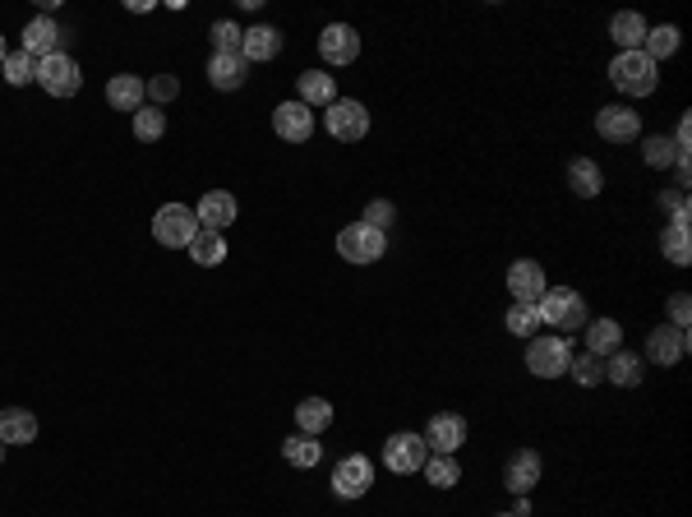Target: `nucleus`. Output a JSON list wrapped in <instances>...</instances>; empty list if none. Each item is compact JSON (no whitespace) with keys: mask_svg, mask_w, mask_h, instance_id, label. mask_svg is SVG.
I'll list each match as a JSON object with an SVG mask.
<instances>
[{"mask_svg":"<svg viewBox=\"0 0 692 517\" xmlns=\"http://www.w3.org/2000/svg\"><path fill=\"white\" fill-rule=\"evenodd\" d=\"M660 65L646 61L642 51H619L614 61H609V84L619 88L623 97H651L660 84Z\"/></svg>","mask_w":692,"mask_h":517,"instance_id":"f257e3e1","label":"nucleus"},{"mask_svg":"<svg viewBox=\"0 0 692 517\" xmlns=\"http://www.w3.org/2000/svg\"><path fill=\"white\" fill-rule=\"evenodd\" d=\"M536 314H540V324L559 328V337L563 333H582V328H586V301L577 296L573 287L545 291V296L536 301Z\"/></svg>","mask_w":692,"mask_h":517,"instance_id":"f03ea898","label":"nucleus"},{"mask_svg":"<svg viewBox=\"0 0 692 517\" xmlns=\"http://www.w3.org/2000/svg\"><path fill=\"white\" fill-rule=\"evenodd\" d=\"M568 361H573V342L559 333H540L526 342V370L536 379H559L568 374Z\"/></svg>","mask_w":692,"mask_h":517,"instance_id":"7ed1b4c3","label":"nucleus"},{"mask_svg":"<svg viewBox=\"0 0 692 517\" xmlns=\"http://www.w3.org/2000/svg\"><path fill=\"white\" fill-rule=\"evenodd\" d=\"M199 217H194V208L185 204H162L153 217V241L167 245V250H190V241L199 236Z\"/></svg>","mask_w":692,"mask_h":517,"instance_id":"20e7f679","label":"nucleus"},{"mask_svg":"<svg viewBox=\"0 0 692 517\" xmlns=\"http://www.w3.org/2000/svg\"><path fill=\"white\" fill-rule=\"evenodd\" d=\"M337 254H342L346 264H379L383 254H388V236L365 222H351V227L337 231Z\"/></svg>","mask_w":692,"mask_h":517,"instance_id":"39448f33","label":"nucleus"},{"mask_svg":"<svg viewBox=\"0 0 692 517\" xmlns=\"http://www.w3.org/2000/svg\"><path fill=\"white\" fill-rule=\"evenodd\" d=\"M374 485V462L365 453H346L333 467V494L337 499H365Z\"/></svg>","mask_w":692,"mask_h":517,"instance_id":"423d86ee","label":"nucleus"},{"mask_svg":"<svg viewBox=\"0 0 692 517\" xmlns=\"http://www.w3.org/2000/svg\"><path fill=\"white\" fill-rule=\"evenodd\" d=\"M425 457H430V448H425V439L411 430H397L383 439V462H388V471H397V476H411V471L425 467Z\"/></svg>","mask_w":692,"mask_h":517,"instance_id":"0eeeda50","label":"nucleus"},{"mask_svg":"<svg viewBox=\"0 0 692 517\" xmlns=\"http://www.w3.org/2000/svg\"><path fill=\"white\" fill-rule=\"evenodd\" d=\"M37 84L47 88L51 97H74L79 88H84V74H79L74 56L56 51V56H47V61H37Z\"/></svg>","mask_w":692,"mask_h":517,"instance_id":"6e6552de","label":"nucleus"},{"mask_svg":"<svg viewBox=\"0 0 692 517\" xmlns=\"http://www.w3.org/2000/svg\"><path fill=\"white\" fill-rule=\"evenodd\" d=\"M328 134H333L337 144H360L365 134H370V111L351 102V97H337L333 107H328Z\"/></svg>","mask_w":692,"mask_h":517,"instance_id":"1a4fd4ad","label":"nucleus"},{"mask_svg":"<svg viewBox=\"0 0 692 517\" xmlns=\"http://www.w3.org/2000/svg\"><path fill=\"white\" fill-rule=\"evenodd\" d=\"M688 356V328H674V324H660L646 333V361L651 365H679Z\"/></svg>","mask_w":692,"mask_h":517,"instance_id":"9d476101","label":"nucleus"},{"mask_svg":"<svg viewBox=\"0 0 692 517\" xmlns=\"http://www.w3.org/2000/svg\"><path fill=\"white\" fill-rule=\"evenodd\" d=\"M425 448L430 453H443V457H453L457 448L466 444V421L462 416H453V411H439V416H430V425H425Z\"/></svg>","mask_w":692,"mask_h":517,"instance_id":"9b49d317","label":"nucleus"},{"mask_svg":"<svg viewBox=\"0 0 692 517\" xmlns=\"http://www.w3.org/2000/svg\"><path fill=\"white\" fill-rule=\"evenodd\" d=\"M596 134L609 139V144H633V139H642V116L633 107H600Z\"/></svg>","mask_w":692,"mask_h":517,"instance_id":"f8f14e48","label":"nucleus"},{"mask_svg":"<svg viewBox=\"0 0 692 517\" xmlns=\"http://www.w3.org/2000/svg\"><path fill=\"white\" fill-rule=\"evenodd\" d=\"M508 291H513V305H536L549 291L545 268H540L536 259H517V264L508 268Z\"/></svg>","mask_w":692,"mask_h":517,"instance_id":"ddd939ff","label":"nucleus"},{"mask_svg":"<svg viewBox=\"0 0 692 517\" xmlns=\"http://www.w3.org/2000/svg\"><path fill=\"white\" fill-rule=\"evenodd\" d=\"M319 56L328 65H351L360 56V33L351 24H328L319 33Z\"/></svg>","mask_w":692,"mask_h":517,"instance_id":"4468645a","label":"nucleus"},{"mask_svg":"<svg viewBox=\"0 0 692 517\" xmlns=\"http://www.w3.org/2000/svg\"><path fill=\"white\" fill-rule=\"evenodd\" d=\"M245 79H250V61H245L240 51H231V56L213 51V61H208V84H213L217 93H236V88H245Z\"/></svg>","mask_w":692,"mask_h":517,"instance_id":"2eb2a0df","label":"nucleus"},{"mask_svg":"<svg viewBox=\"0 0 692 517\" xmlns=\"http://www.w3.org/2000/svg\"><path fill=\"white\" fill-rule=\"evenodd\" d=\"M236 194H227V190H208L199 199V208H194V217H199V227L203 231H227L231 222H236Z\"/></svg>","mask_w":692,"mask_h":517,"instance_id":"dca6fc26","label":"nucleus"},{"mask_svg":"<svg viewBox=\"0 0 692 517\" xmlns=\"http://www.w3.org/2000/svg\"><path fill=\"white\" fill-rule=\"evenodd\" d=\"M540 481V453L536 448H517L513 457H508V467H503V485L513 494H531Z\"/></svg>","mask_w":692,"mask_h":517,"instance_id":"f3484780","label":"nucleus"},{"mask_svg":"<svg viewBox=\"0 0 692 517\" xmlns=\"http://www.w3.org/2000/svg\"><path fill=\"white\" fill-rule=\"evenodd\" d=\"M273 130L287 139V144H305L314 134V111L300 107V102H282V107L273 111Z\"/></svg>","mask_w":692,"mask_h":517,"instance_id":"a211bd4d","label":"nucleus"},{"mask_svg":"<svg viewBox=\"0 0 692 517\" xmlns=\"http://www.w3.org/2000/svg\"><path fill=\"white\" fill-rule=\"evenodd\" d=\"M60 42H65V33H60V24L51 19V14H37L33 24L24 28V51H28V56H37V61L56 56Z\"/></svg>","mask_w":692,"mask_h":517,"instance_id":"6ab92c4d","label":"nucleus"},{"mask_svg":"<svg viewBox=\"0 0 692 517\" xmlns=\"http://www.w3.org/2000/svg\"><path fill=\"white\" fill-rule=\"evenodd\" d=\"M277 51H282V33H277L273 24H259V28H250V33H240V56L250 65L273 61Z\"/></svg>","mask_w":692,"mask_h":517,"instance_id":"aec40b11","label":"nucleus"},{"mask_svg":"<svg viewBox=\"0 0 692 517\" xmlns=\"http://www.w3.org/2000/svg\"><path fill=\"white\" fill-rule=\"evenodd\" d=\"M296 93H300V107H333L337 102V84H333V74H323V70H305L296 79Z\"/></svg>","mask_w":692,"mask_h":517,"instance_id":"412c9836","label":"nucleus"},{"mask_svg":"<svg viewBox=\"0 0 692 517\" xmlns=\"http://www.w3.org/2000/svg\"><path fill=\"white\" fill-rule=\"evenodd\" d=\"M107 102H111V111H139L148 102V93H144V79L139 74H111V84H107Z\"/></svg>","mask_w":692,"mask_h":517,"instance_id":"4be33fe9","label":"nucleus"},{"mask_svg":"<svg viewBox=\"0 0 692 517\" xmlns=\"http://www.w3.org/2000/svg\"><path fill=\"white\" fill-rule=\"evenodd\" d=\"M582 333H586V351L600 356V361H609L614 351H623V328L614 319H586Z\"/></svg>","mask_w":692,"mask_h":517,"instance_id":"5701e85b","label":"nucleus"},{"mask_svg":"<svg viewBox=\"0 0 692 517\" xmlns=\"http://www.w3.org/2000/svg\"><path fill=\"white\" fill-rule=\"evenodd\" d=\"M0 444H37V416L24 407L0 411Z\"/></svg>","mask_w":692,"mask_h":517,"instance_id":"b1692460","label":"nucleus"},{"mask_svg":"<svg viewBox=\"0 0 692 517\" xmlns=\"http://www.w3.org/2000/svg\"><path fill=\"white\" fill-rule=\"evenodd\" d=\"M568 185H573L577 199H596V194L605 190V171H600L591 157H573V162H568Z\"/></svg>","mask_w":692,"mask_h":517,"instance_id":"393cba45","label":"nucleus"},{"mask_svg":"<svg viewBox=\"0 0 692 517\" xmlns=\"http://www.w3.org/2000/svg\"><path fill=\"white\" fill-rule=\"evenodd\" d=\"M605 379L619 388H637L646 379V361L642 356H633V351H614L605 361Z\"/></svg>","mask_w":692,"mask_h":517,"instance_id":"a878e982","label":"nucleus"},{"mask_svg":"<svg viewBox=\"0 0 692 517\" xmlns=\"http://www.w3.org/2000/svg\"><path fill=\"white\" fill-rule=\"evenodd\" d=\"M660 254H665L674 268L692 264V231H688V222H669V227L660 231Z\"/></svg>","mask_w":692,"mask_h":517,"instance_id":"bb28decb","label":"nucleus"},{"mask_svg":"<svg viewBox=\"0 0 692 517\" xmlns=\"http://www.w3.org/2000/svg\"><path fill=\"white\" fill-rule=\"evenodd\" d=\"M609 37L619 42V51H642V42H646V19H642V14H633V10L614 14V19H609Z\"/></svg>","mask_w":692,"mask_h":517,"instance_id":"cd10ccee","label":"nucleus"},{"mask_svg":"<svg viewBox=\"0 0 692 517\" xmlns=\"http://www.w3.org/2000/svg\"><path fill=\"white\" fill-rule=\"evenodd\" d=\"M328 425H333V402H323V397H305V402L296 407V430L300 434H314V439H319Z\"/></svg>","mask_w":692,"mask_h":517,"instance_id":"c85d7f7f","label":"nucleus"},{"mask_svg":"<svg viewBox=\"0 0 692 517\" xmlns=\"http://www.w3.org/2000/svg\"><path fill=\"white\" fill-rule=\"evenodd\" d=\"M679 51V28L674 24H660V28H646V42H642V56L646 61H669Z\"/></svg>","mask_w":692,"mask_h":517,"instance_id":"c756f323","label":"nucleus"},{"mask_svg":"<svg viewBox=\"0 0 692 517\" xmlns=\"http://www.w3.org/2000/svg\"><path fill=\"white\" fill-rule=\"evenodd\" d=\"M190 259L199 268H217L222 259H227V241H222V231H199L190 241Z\"/></svg>","mask_w":692,"mask_h":517,"instance_id":"7c9ffc66","label":"nucleus"},{"mask_svg":"<svg viewBox=\"0 0 692 517\" xmlns=\"http://www.w3.org/2000/svg\"><path fill=\"white\" fill-rule=\"evenodd\" d=\"M282 457H287L291 467H319L323 462V444L314 434H291L287 444H282Z\"/></svg>","mask_w":692,"mask_h":517,"instance_id":"2f4dec72","label":"nucleus"},{"mask_svg":"<svg viewBox=\"0 0 692 517\" xmlns=\"http://www.w3.org/2000/svg\"><path fill=\"white\" fill-rule=\"evenodd\" d=\"M420 471H425V481H430L434 490H453V485L462 481V467H457V457H443V453H430Z\"/></svg>","mask_w":692,"mask_h":517,"instance_id":"473e14b6","label":"nucleus"},{"mask_svg":"<svg viewBox=\"0 0 692 517\" xmlns=\"http://www.w3.org/2000/svg\"><path fill=\"white\" fill-rule=\"evenodd\" d=\"M162 134H167V116H162V107H139L134 111V139H139V144H153V139H162Z\"/></svg>","mask_w":692,"mask_h":517,"instance_id":"72a5a7b5","label":"nucleus"},{"mask_svg":"<svg viewBox=\"0 0 692 517\" xmlns=\"http://www.w3.org/2000/svg\"><path fill=\"white\" fill-rule=\"evenodd\" d=\"M0 74H5V84H14V88L33 84L37 79V56H28V51H10L5 65H0Z\"/></svg>","mask_w":692,"mask_h":517,"instance_id":"f704fd0d","label":"nucleus"},{"mask_svg":"<svg viewBox=\"0 0 692 517\" xmlns=\"http://www.w3.org/2000/svg\"><path fill=\"white\" fill-rule=\"evenodd\" d=\"M642 157H646V167L665 171V167H674V162H679V148L669 144L665 134H646V139H642Z\"/></svg>","mask_w":692,"mask_h":517,"instance_id":"c9c22d12","label":"nucleus"},{"mask_svg":"<svg viewBox=\"0 0 692 517\" xmlns=\"http://www.w3.org/2000/svg\"><path fill=\"white\" fill-rule=\"evenodd\" d=\"M568 374H573L582 388H596L600 379H605V361H600V356H591V351H582V356H573V361H568Z\"/></svg>","mask_w":692,"mask_h":517,"instance_id":"e433bc0d","label":"nucleus"},{"mask_svg":"<svg viewBox=\"0 0 692 517\" xmlns=\"http://www.w3.org/2000/svg\"><path fill=\"white\" fill-rule=\"evenodd\" d=\"M503 324H508V333H517V337H536L540 314H536V305H513Z\"/></svg>","mask_w":692,"mask_h":517,"instance_id":"4c0bfd02","label":"nucleus"},{"mask_svg":"<svg viewBox=\"0 0 692 517\" xmlns=\"http://www.w3.org/2000/svg\"><path fill=\"white\" fill-rule=\"evenodd\" d=\"M144 93H148V107H162V102H171L180 93V79L176 74H157V79L144 84Z\"/></svg>","mask_w":692,"mask_h":517,"instance_id":"58836bf2","label":"nucleus"},{"mask_svg":"<svg viewBox=\"0 0 692 517\" xmlns=\"http://www.w3.org/2000/svg\"><path fill=\"white\" fill-rule=\"evenodd\" d=\"M360 222L388 236V227H393V222H397V208L388 204V199H374V204H365V217H360Z\"/></svg>","mask_w":692,"mask_h":517,"instance_id":"ea45409f","label":"nucleus"},{"mask_svg":"<svg viewBox=\"0 0 692 517\" xmlns=\"http://www.w3.org/2000/svg\"><path fill=\"white\" fill-rule=\"evenodd\" d=\"M213 51H222V56L240 51V28L231 24V19H217L213 24Z\"/></svg>","mask_w":692,"mask_h":517,"instance_id":"a19ab883","label":"nucleus"},{"mask_svg":"<svg viewBox=\"0 0 692 517\" xmlns=\"http://www.w3.org/2000/svg\"><path fill=\"white\" fill-rule=\"evenodd\" d=\"M669 319H674V328H688V319H692L688 291H674V296H669Z\"/></svg>","mask_w":692,"mask_h":517,"instance_id":"79ce46f5","label":"nucleus"},{"mask_svg":"<svg viewBox=\"0 0 692 517\" xmlns=\"http://www.w3.org/2000/svg\"><path fill=\"white\" fill-rule=\"evenodd\" d=\"M5 56H10V51H5V37H0V65H5Z\"/></svg>","mask_w":692,"mask_h":517,"instance_id":"37998d69","label":"nucleus"},{"mask_svg":"<svg viewBox=\"0 0 692 517\" xmlns=\"http://www.w3.org/2000/svg\"><path fill=\"white\" fill-rule=\"evenodd\" d=\"M0 462H5V444H0Z\"/></svg>","mask_w":692,"mask_h":517,"instance_id":"c03bdc74","label":"nucleus"},{"mask_svg":"<svg viewBox=\"0 0 692 517\" xmlns=\"http://www.w3.org/2000/svg\"><path fill=\"white\" fill-rule=\"evenodd\" d=\"M499 517H513V513H499Z\"/></svg>","mask_w":692,"mask_h":517,"instance_id":"a18cd8bd","label":"nucleus"}]
</instances>
